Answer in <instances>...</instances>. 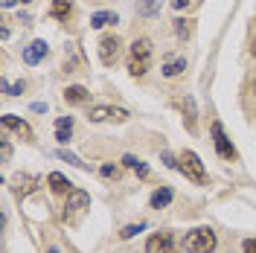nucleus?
Segmentation results:
<instances>
[{
  "label": "nucleus",
  "instance_id": "obj_1",
  "mask_svg": "<svg viewBox=\"0 0 256 253\" xmlns=\"http://www.w3.org/2000/svg\"><path fill=\"white\" fill-rule=\"evenodd\" d=\"M152 67V41L148 38H137L131 44V52H128V73L134 79H143Z\"/></svg>",
  "mask_w": 256,
  "mask_h": 253
},
{
  "label": "nucleus",
  "instance_id": "obj_2",
  "mask_svg": "<svg viewBox=\"0 0 256 253\" xmlns=\"http://www.w3.org/2000/svg\"><path fill=\"white\" fill-rule=\"evenodd\" d=\"M184 250L186 253H212L216 250V233L210 227H198L184 236Z\"/></svg>",
  "mask_w": 256,
  "mask_h": 253
},
{
  "label": "nucleus",
  "instance_id": "obj_3",
  "mask_svg": "<svg viewBox=\"0 0 256 253\" xmlns=\"http://www.w3.org/2000/svg\"><path fill=\"white\" fill-rule=\"evenodd\" d=\"M180 172L190 178L192 184H207V172H204V163H201V158L195 154V152H184L180 154Z\"/></svg>",
  "mask_w": 256,
  "mask_h": 253
},
{
  "label": "nucleus",
  "instance_id": "obj_4",
  "mask_svg": "<svg viewBox=\"0 0 256 253\" xmlns=\"http://www.w3.org/2000/svg\"><path fill=\"white\" fill-rule=\"evenodd\" d=\"M88 206H90V195L82 192V190H73L67 195V204H64V218H67V222H76Z\"/></svg>",
  "mask_w": 256,
  "mask_h": 253
},
{
  "label": "nucleus",
  "instance_id": "obj_5",
  "mask_svg": "<svg viewBox=\"0 0 256 253\" xmlns=\"http://www.w3.org/2000/svg\"><path fill=\"white\" fill-rule=\"evenodd\" d=\"M120 50H122V38L120 35H102L99 38V62L102 64H108L111 67L116 58H120Z\"/></svg>",
  "mask_w": 256,
  "mask_h": 253
},
{
  "label": "nucleus",
  "instance_id": "obj_6",
  "mask_svg": "<svg viewBox=\"0 0 256 253\" xmlns=\"http://www.w3.org/2000/svg\"><path fill=\"white\" fill-rule=\"evenodd\" d=\"M212 146H216L218 158H224V160H236V148H233V142L227 140V134H224L222 122H212Z\"/></svg>",
  "mask_w": 256,
  "mask_h": 253
},
{
  "label": "nucleus",
  "instance_id": "obj_7",
  "mask_svg": "<svg viewBox=\"0 0 256 253\" xmlns=\"http://www.w3.org/2000/svg\"><path fill=\"white\" fill-rule=\"evenodd\" d=\"M146 253H178L172 233H154L146 242Z\"/></svg>",
  "mask_w": 256,
  "mask_h": 253
},
{
  "label": "nucleus",
  "instance_id": "obj_8",
  "mask_svg": "<svg viewBox=\"0 0 256 253\" xmlns=\"http://www.w3.org/2000/svg\"><path fill=\"white\" fill-rule=\"evenodd\" d=\"M90 122H105V120H116V122H126L128 111L126 108H108V105H99V108H90Z\"/></svg>",
  "mask_w": 256,
  "mask_h": 253
},
{
  "label": "nucleus",
  "instance_id": "obj_9",
  "mask_svg": "<svg viewBox=\"0 0 256 253\" xmlns=\"http://www.w3.org/2000/svg\"><path fill=\"white\" fill-rule=\"evenodd\" d=\"M47 52H50L47 41H41V38H38V41H32L30 47L24 50V62H26V64H38L44 56H47Z\"/></svg>",
  "mask_w": 256,
  "mask_h": 253
},
{
  "label": "nucleus",
  "instance_id": "obj_10",
  "mask_svg": "<svg viewBox=\"0 0 256 253\" xmlns=\"http://www.w3.org/2000/svg\"><path fill=\"white\" fill-rule=\"evenodd\" d=\"M88 99H90V90L82 88V84H70V88L64 90V102H67V105H84Z\"/></svg>",
  "mask_w": 256,
  "mask_h": 253
},
{
  "label": "nucleus",
  "instance_id": "obj_11",
  "mask_svg": "<svg viewBox=\"0 0 256 253\" xmlns=\"http://www.w3.org/2000/svg\"><path fill=\"white\" fill-rule=\"evenodd\" d=\"M70 137H73V116H58L56 120V140L62 142H70Z\"/></svg>",
  "mask_w": 256,
  "mask_h": 253
},
{
  "label": "nucleus",
  "instance_id": "obj_12",
  "mask_svg": "<svg viewBox=\"0 0 256 253\" xmlns=\"http://www.w3.org/2000/svg\"><path fill=\"white\" fill-rule=\"evenodd\" d=\"M184 126L190 134H198V116H195V102H192V96L184 99Z\"/></svg>",
  "mask_w": 256,
  "mask_h": 253
},
{
  "label": "nucleus",
  "instance_id": "obj_13",
  "mask_svg": "<svg viewBox=\"0 0 256 253\" xmlns=\"http://www.w3.org/2000/svg\"><path fill=\"white\" fill-rule=\"evenodd\" d=\"M47 184H50V190L58 192V195H70V192H73V184H70V180H67L62 172H52V174L47 178Z\"/></svg>",
  "mask_w": 256,
  "mask_h": 253
},
{
  "label": "nucleus",
  "instance_id": "obj_14",
  "mask_svg": "<svg viewBox=\"0 0 256 253\" xmlns=\"http://www.w3.org/2000/svg\"><path fill=\"white\" fill-rule=\"evenodd\" d=\"M3 128H12V131H18V134H24L26 140H32V128L24 122V120H18L15 114H6L3 116Z\"/></svg>",
  "mask_w": 256,
  "mask_h": 253
},
{
  "label": "nucleus",
  "instance_id": "obj_15",
  "mask_svg": "<svg viewBox=\"0 0 256 253\" xmlns=\"http://www.w3.org/2000/svg\"><path fill=\"white\" fill-rule=\"evenodd\" d=\"M148 204H152V210H163V206H169V204H172V190H166V186L158 190L154 195H152V201H148Z\"/></svg>",
  "mask_w": 256,
  "mask_h": 253
},
{
  "label": "nucleus",
  "instance_id": "obj_16",
  "mask_svg": "<svg viewBox=\"0 0 256 253\" xmlns=\"http://www.w3.org/2000/svg\"><path fill=\"white\" fill-rule=\"evenodd\" d=\"M70 12H73V0H52V18L67 20Z\"/></svg>",
  "mask_w": 256,
  "mask_h": 253
},
{
  "label": "nucleus",
  "instance_id": "obj_17",
  "mask_svg": "<svg viewBox=\"0 0 256 253\" xmlns=\"http://www.w3.org/2000/svg\"><path fill=\"white\" fill-rule=\"evenodd\" d=\"M108 24H116V12H96L90 18V26L94 30H102V26H108Z\"/></svg>",
  "mask_w": 256,
  "mask_h": 253
},
{
  "label": "nucleus",
  "instance_id": "obj_18",
  "mask_svg": "<svg viewBox=\"0 0 256 253\" xmlns=\"http://www.w3.org/2000/svg\"><path fill=\"white\" fill-rule=\"evenodd\" d=\"M122 166H128V169H134V172L140 174V178H148V166H146L143 160H137L134 154H126V158H122Z\"/></svg>",
  "mask_w": 256,
  "mask_h": 253
},
{
  "label": "nucleus",
  "instance_id": "obj_19",
  "mask_svg": "<svg viewBox=\"0 0 256 253\" xmlns=\"http://www.w3.org/2000/svg\"><path fill=\"white\" fill-rule=\"evenodd\" d=\"M184 70H186V62L178 58V62H169L166 67H163V76H166V79H175L178 73H184Z\"/></svg>",
  "mask_w": 256,
  "mask_h": 253
},
{
  "label": "nucleus",
  "instance_id": "obj_20",
  "mask_svg": "<svg viewBox=\"0 0 256 253\" xmlns=\"http://www.w3.org/2000/svg\"><path fill=\"white\" fill-rule=\"evenodd\" d=\"M137 12H140L143 18H152V15H158V12H160V0H143Z\"/></svg>",
  "mask_w": 256,
  "mask_h": 253
},
{
  "label": "nucleus",
  "instance_id": "obj_21",
  "mask_svg": "<svg viewBox=\"0 0 256 253\" xmlns=\"http://www.w3.org/2000/svg\"><path fill=\"white\" fill-rule=\"evenodd\" d=\"M143 230H146V222H140V224H128V227H122L120 238H131V236H137V233H143Z\"/></svg>",
  "mask_w": 256,
  "mask_h": 253
},
{
  "label": "nucleus",
  "instance_id": "obj_22",
  "mask_svg": "<svg viewBox=\"0 0 256 253\" xmlns=\"http://www.w3.org/2000/svg\"><path fill=\"white\" fill-rule=\"evenodd\" d=\"M192 20H175V32H178V38H190L192 35V26H190Z\"/></svg>",
  "mask_w": 256,
  "mask_h": 253
},
{
  "label": "nucleus",
  "instance_id": "obj_23",
  "mask_svg": "<svg viewBox=\"0 0 256 253\" xmlns=\"http://www.w3.org/2000/svg\"><path fill=\"white\" fill-rule=\"evenodd\" d=\"M99 174H102V178H114V180H116V178H120V166H114V163H105V166L99 169Z\"/></svg>",
  "mask_w": 256,
  "mask_h": 253
},
{
  "label": "nucleus",
  "instance_id": "obj_24",
  "mask_svg": "<svg viewBox=\"0 0 256 253\" xmlns=\"http://www.w3.org/2000/svg\"><path fill=\"white\" fill-rule=\"evenodd\" d=\"M24 88H26L24 82H18V84H9V82H3V90H6L9 96H18V94H24Z\"/></svg>",
  "mask_w": 256,
  "mask_h": 253
},
{
  "label": "nucleus",
  "instance_id": "obj_25",
  "mask_svg": "<svg viewBox=\"0 0 256 253\" xmlns=\"http://www.w3.org/2000/svg\"><path fill=\"white\" fill-rule=\"evenodd\" d=\"M58 158L62 160H67V163H73V166H79V169H84V163H82L76 154H70V152H58Z\"/></svg>",
  "mask_w": 256,
  "mask_h": 253
},
{
  "label": "nucleus",
  "instance_id": "obj_26",
  "mask_svg": "<svg viewBox=\"0 0 256 253\" xmlns=\"http://www.w3.org/2000/svg\"><path fill=\"white\" fill-rule=\"evenodd\" d=\"M163 163H166L169 169H180V163L175 160V154H169V152H163Z\"/></svg>",
  "mask_w": 256,
  "mask_h": 253
},
{
  "label": "nucleus",
  "instance_id": "obj_27",
  "mask_svg": "<svg viewBox=\"0 0 256 253\" xmlns=\"http://www.w3.org/2000/svg\"><path fill=\"white\" fill-rule=\"evenodd\" d=\"M0 154H3V163H9V158H12V146H9L6 140L0 142Z\"/></svg>",
  "mask_w": 256,
  "mask_h": 253
},
{
  "label": "nucleus",
  "instance_id": "obj_28",
  "mask_svg": "<svg viewBox=\"0 0 256 253\" xmlns=\"http://www.w3.org/2000/svg\"><path fill=\"white\" fill-rule=\"evenodd\" d=\"M242 253H256V238H248V242L242 244Z\"/></svg>",
  "mask_w": 256,
  "mask_h": 253
},
{
  "label": "nucleus",
  "instance_id": "obj_29",
  "mask_svg": "<svg viewBox=\"0 0 256 253\" xmlns=\"http://www.w3.org/2000/svg\"><path fill=\"white\" fill-rule=\"evenodd\" d=\"M0 3H3V9H12L18 3H30V0H0Z\"/></svg>",
  "mask_w": 256,
  "mask_h": 253
},
{
  "label": "nucleus",
  "instance_id": "obj_30",
  "mask_svg": "<svg viewBox=\"0 0 256 253\" xmlns=\"http://www.w3.org/2000/svg\"><path fill=\"white\" fill-rule=\"evenodd\" d=\"M32 111H35V114H44V111H47V105H44V102H35V105H32Z\"/></svg>",
  "mask_w": 256,
  "mask_h": 253
},
{
  "label": "nucleus",
  "instance_id": "obj_31",
  "mask_svg": "<svg viewBox=\"0 0 256 253\" xmlns=\"http://www.w3.org/2000/svg\"><path fill=\"white\" fill-rule=\"evenodd\" d=\"M172 3H175V9H184V6H190L192 0H172Z\"/></svg>",
  "mask_w": 256,
  "mask_h": 253
},
{
  "label": "nucleus",
  "instance_id": "obj_32",
  "mask_svg": "<svg viewBox=\"0 0 256 253\" xmlns=\"http://www.w3.org/2000/svg\"><path fill=\"white\" fill-rule=\"evenodd\" d=\"M250 50H254V56H256V41H254V47H250Z\"/></svg>",
  "mask_w": 256,
  "mask_h": 253
},
{
  "label": "nucleus",
  "instance_id": "obj_33",
  "mask_svg": "<svg viewBox=\"0 0 256 253\" xmlns=\"http://www.w3.org/2000/svg\"><path fill=\"white\" fill-rule=\"evenodd\" d=\"M254 96H256V82H254Z\"/></svg>",
  "mask_w": 256,
  "mask_h": 253
},
{
  "label": "nucleus",
  "instance_id": "obj_34",
  "mask_svg": "<svg viewBox=\"0 0 256 253\" xmlns=\"http://www.w3.org/2000/svg\"><path fill=\"white\" fill-rule=\"evenodd\" d=\"M50 253H58V250H56V248H52V250H50Z\"/></svg>",
  "mask_w": 256,
  "mask_h": 253
}]
</instances>
